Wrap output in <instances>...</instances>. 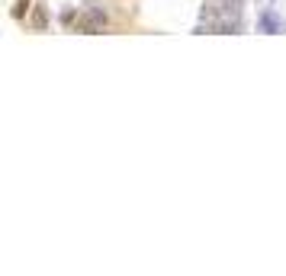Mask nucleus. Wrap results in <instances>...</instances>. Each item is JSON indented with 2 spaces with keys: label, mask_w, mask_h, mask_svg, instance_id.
Segmentation results:
<instances>
[{
  "label": "nucleus",
  "mask_w": 286,
  "mask_h": 276,
  "mask_svg": "<svg viewBox=\"0 0 286 276\" xmlns=\"http://www.w3.org/2000/svg\"><path fill=\"white\" fill-rule=\"evenodd\" d=\"M261 23H264V29H270V32H280V23H277V20H273V13H264V20H261Z\"/></svg>",
  "instance_id": "obj_2"
},
{
  "label": "nucleus",
  "mask_w": 286,
  "mask_h": 276,
  "mask_svg": "<svg viewBox=\"0 0 286 276\" xmlns=\"http://www.w3.org/2000/svg\"><path fill=\"white\" fill-rule=\"evenodd\" d=\"M45 23H48V16H45V10H36V13H32V29H45Z\"/></svg>",
  "instance_id": "obj_1"
}]
</instances>
